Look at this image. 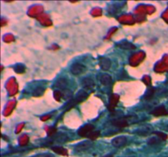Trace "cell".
<instances>
[{
	"instance_id": "2",
	"label": "cell",
	"mask_w": 168,
	"mask_h": 157,
	"mask_svg": "<svg viewBox=\"0 0 168 157\" xmlns=\"http://www.w3.org/2000/svg\"><path fill=\"white\" fill-rule=\"evenodd\" d=\"M153 128L152 125L150 124H144L141 126L139 129H138L137 131H136V134H139V135H142V136H146L148 134L153 133Z\"/></svg>"
},
{
	"instance_id": "16",
	"label": "cell",
	"mask_w": 168,
	"mask_h": 157,
	"mask_svg": "<svg viewBox=\"0 0 168 157\" xmlns=\"http://www.w3.org/2000/svg\"><path fill=\"white\" fill-rule=\"evenodd\" d=\"M44 92V89L43 88H37L35 90H34V92H33V96L34 97H39V96H42L43 93Z\"/></svg>"
},
{
	"instance_id": "1",
	"label": "cell",
	"mask_w": 168,
	"mask_h": 157,
	"mask_svg": "<svg viewBox=\"0 0 168 157\" xmlns=\"http://www.w3.org/2000/svg\"><path fill=\"white\" fill-rule=\"evenodd\" d=\"M92 146H93V143L90 141H84L76 146L75 149L77 152H83V151H85L89 148H91Z\"/></svg>"
},
{
	"instance_id": "14",
	"label": "cell",
	"mask_w": 168,
	"mask_h": 157,
	"mask_svg": "<svg viewBox=\"0 0 168 157\" xmlns=\"http://www.w3.org/2000/svg\"><path fill=\"white\" fill-rule=\"evenodd\" d=\"M61 95L65 98V99H68V98H71L72 97V92L69 89H64L61 92Z\"/></svg>"
},
{
	"instance_id": "10",
	"label": "cell",
	"mask_w": 168,
	"mask_h": 157,
	"mask_svg": "<svg viewBox=\"0 0 168 157\" xmlns=\"http://www.w3.org/2000/svg\"><path fill=\"white\" fill-rule=\"evenodd\" d=\"M54 140L55 142H58V143H64L68 140V137L65 134H57V136L54 137Z\"/></svg>"
},
{
	"instance_id": "21",
	"label": "cell",
	"mask_w": 168,
	"mask_h": 157,
	"mask_svg": "<svg viewBox=\"0 0 168 157\" xmlns=\"http://www.w3.org/2000/svg\"><path fill=\"white\" fill-rule=\"evenodd\" d=\"M153 93H154V89H152V90H150L149 92H147V94L145 95V99H151V97H153Z\"/></svg>"
},
{
	"instance_id": "18",
	"label": "cell",
	"mask_w": 168,
	"mask_h": 157,
	"mask_svg": "<svg viewBox=\"0 0 168 157\" xmlns=\"http://www.w3.org/2000/svg\"><path fill=\"white\" fill-rule=\"evenodd\" d=\"M99 131H92L90 134H89L88 137L91 139H95V138H99Z\"/></svg>"
},
{
	"instance_id": "19",
	"label": "cell",
	"mask_w": 168,
	"mask_h": 157,
	"mask_svg": "<svg viewBox=\"0 0 168 157\" xmlns=\"http://www.w3.org/2000/svg\"><path fill=\"white\" fill-rule=\"evenodd\" d=\"M52 150L54 151L56 153H59V154H64L63 152H61V151H65V149H63L62 147H60V146H54L52 147ZM65 155V154H64Z\"/></svg>"
},
{
	"instance_id": "15",
	"label": "cell",
	"mask_w": 168,
	"mask_h": 157,
	"mask_svg": "<svg viewBox=\"0 0 168 157\" xmlns=\"http://www.w3.org/2000/svg\"><path fill=\"white\" fill-rule=\"evenodd\" d=\"M161 140L158 138H151L149 139L148 141V144L149 146H154V145H158L160 143Z\"/></svg>"
},
{
	"instance_id": "3",
	"label": "cell",
	"mask_w": 168,
	"mask_h": 157,
	"mask_svg": "<svg viewBox=\"0 0 168 157\" xmlns=\"http://www.w3.org/2000/svg\"><path fill=\"white\" fill-rule=\"evenodd\" d=\"M84 70H85L84 65L80 64V63H75L71 66V73L75 75L82 74L84 71Z\"/></svg>"
},
{
	"instance_id": "20",
	"label": "cell",
	"mask_w": 168,
	"mask_h": 157,
	"mask_svg": "<svg viewBox=\"0 0 168 157\" xmlns=\"http://www.w3.org/2000/svg\"><path fill=\"white\" fill-rule=\"evenodd\" d=\"M33 157H54V156L50 153H42L38 154V155H36V156H34Z\"/></svg>"
},
{
	"instance_id": "4",
	"label": "cell",
	"mask_w": 168,
	"mask_h": 157,
	"mask_svg": "<svg viewBox=\"0 0 168 157\" xmlns=\"http://www.w3.org/2000/svg\"><path fill=\"white\" fill-rule=\"evenodd\" d=\"M127 142V138L124 136H120V137H117L115 138L112 141V145L115 146V147H122L123 146H125Z\"/></svg>"
},
{
	"instance_id": "12",
	"label": "cell",
	"mask_w": 168,
	"mask_h": 157,
	"mask_svg": "<svg viewBox=\"0 0 168 157\" xmlns=\"http://www.w3.org/2000/svg\"><path fill=\"white\" fill-rule=\"evenodd\" d=\"M82 85L84 86V88H91L92 87H94V80L90 79V78H84V80L81 82Z\"/></svg>"
},
{
	"instance_id": "7",
	"label": "cell",
	"mask_w": 168,
	"mask_h": 157,
	"mask_svg": "<svg viewBox=\"0 0 168 157\" xmlns=\"http://www.w3.org/2000/svg\"><path fill=\"white\" fill-rule=\"evenodd\" d=\"M94 129V126L91 124H87L86 126L83 127L82 129H80V131L78 132V134H80V136H88L89 134H90L92 130Z\"/></svg>"
},
{
	"instance_id": "24",
	"label": "cell",
	"mask_w": 168,
	"mask_h": 157,
	"mask_svg": "<svg viewBox=\"0 0 168 157\" xmlns=\"http://www.w3.org/2000/svg\"><path fill=\"white\" fill-rule=\"evenodd\" d=\"M164 157H168V156H164Z\"/></svg>"
},
{
	"instance_id": "6",
	"label": "cell",
	"mask_w": 168,
	"mask_h": 157,
	"mask_svg": "<svg viewBox=\"0 0 168 157\" xmlns=\"http://www.w3.org/2000/svg\"><path fill=\"white\" fill-rule=\"evenodd\" d=\"M67 85H68V81L65 78H60L55 83V87L60 88V89H62V90L66 89Z\"/></svg>"
},
{
	"instance_id": "5",
	"label": "cell",
	"mask_w": 168,
	"mask_h": 157,
	"mask_svg": "<svg viewBox=\"0 0 168 157\" xmlns=\"http://www.w3.org/2000/svg\"><path fill=\"white\" fill-rule=\"evenodd\" d=\"M111 61L108 59V58H100L99 60V65L100 67L102 68V70H108L110 69V67H111Z\"/></svg>"
},
{
	"instance_id": "8",
	"label": "cell",
	"mask_w": 168,
	"mask_h": 157,
	"mask_svg": "<svg viewBox=\"0 0 168 157\" xmlns=\"http://www.w3.org/2000/svg\"><path fill=\"white\" fill-rule=\"evenodd\" d=\"M117 46L125 50L135 49V46H134V44H132L130 42H127V41H123V42L119 43L118 44H117Z\"/></svg>"
},
{
	"instance_id": "9",
	"label": "cell",
	"mask_w": 168,
	"mask_h": 157,
	"mask_svg": "<svg viewBox=\"0 0 168 157\" xmlns=\"http://www.w3.org/2000/svg\"><path fill=\"white\" fill-rule=\"evenodd\" d=\"M112 81V77L107 75V74H104L103 75H101L100 77V82L103 85H105V86H107V85H111Z\"/></svg>"
},
{
	"instance_id": "17",
	"label": "cell",
	"mask_w": 168,
	"mask_h": 157,
	"mask_svg": "<svg viewBox=\"0 0 168 157\" xmlns=\"http://www.w3.org/2000/svg\"><path fill=\"white\" fill-rule=\"evenodd\" d=\"M154 134L157 136V138L160 140H167V135L163 134V133H160V132H154Z\"/></svg>"
},
{
	"instance_id": "23",
	"label": "cell",
	"mask_w": 168,
	"mask_h": 157,
	"mask_svg": "<svg viewBox=\"0 0 168 157\" xmlns=\"http://www.w3.org/2000/svg\"><path fill=\"white\" fill-rule=\"evenodd\" d=\"M166 96H168V91L167 92V93H166Z\"/></svg>"
},
{
	"instance_id": "22",
	"label": "cell",
	"mask_w": 168,
	"mask_h": 157,
	"mask_svg": "<svg viewBox=\"0 0 168 157\" xmlns=\"http://www.w3.org/2000/svg\"><path fill=\"white\" fill-rule=\"evenodd\" d=\"M103 157H113V156L112 155H106V156H104Z\"/></svg>"
},
{
	"instance_id": "11",
	"label": "cell",
	"mask_w": 168,
	"mask_h": 157,
	"mask_svg": "<svg viewBox=\"0 0 168 157\" xmlns=\"http://www.w3.org/2000/svg\"><path fill=\"white\" fill-rule=\"evenodd\" d=\"M112 124L115 125V126L120 127V128H122V127H126L129 125L128 122L126 121L125 119H115L113 120Z\"/></svg>"
},
{
	"instance_id": "13",
	"label": "cell",
	"mask_w": 168,
	"mask_h": 157,
	"mask_svg": "<svg viewBox=\"0 0 168 157\" xmlns=\"http://www.w3.org/2000/svg\"><path fill=\"white\" fill-rule=\"evenodd\" d=\"M151 113H152L153 115H156V116H159V115H166V114H167L166 109H165L164 107H159L156 108V109L153 110Z\"/></svg>"
}]
</instances>
